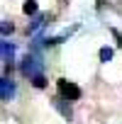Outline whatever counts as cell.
<instances>
[{
	"mask_svg": "<svg viewBox=\"0 0 122 124\" xmlns=\"http://www.w3.org/2000/svg\"><path fill=\"white\" fill-rule=\"evenodd\" d=\"M56 88H59V95L64 97V100H78V97H81V88H78L76 83L66 80V78H59Z\"/></svg>",
	"mask_w": 122,
	"mask_h": 124,
	"instance_id": "cell-1",
	"label": "cell"
},
{
	"mask_svg": "<svg viewBox=\"0 0 122 124\" xmlns=\"http://www.w3.org/2000/svg\"><path fill=\"white\" fill-rule=\"evenodd\" d=\"M20 71H22V76H29V78H34L37 73H42V61H39L37 56L27 54V56L22 58V66H20Z\"/></svg>",
	"mask_w": 122,
	"mask_h": 124,
	"instance_id": "cell-2",
	"label": "cell"
},
{
	"mask_svg": "<svg viewBox=\"0 0 122 124\" xmlns=\"http://www.w3.org/2000/svg\"><path fill=\"white\" fill-rule=\"evenodd\" d=\"M0 97H3V102H10L15 97V85H12V80L8 76L0 80Z\"/></svg>",
	"mask_w": 122,
	"mask_h": 124,
	"instance_id": "cell-3",
	"label": "cell"
},
{
	"mask_svg": "<svg viewBox=\"0 0 122 124\" xmlns=\"http://www.w3.org/2000/svg\"><path fill=\"white\" fill-rule=\"evenodd\" d=\"M0 51H3V63L10 66L12 58H15V49H12V44H10V41H3V44H0Z\"/></svg>",
	"mask_w": 122,
	"mask_h": 124,
	"instance_id": "cell-4",
	"label": "cell"
},
{
	"mask_svg": "<svg viewBox=\"0 0 122 124\" xmlns=\"http://www.w3.org/2000/svg\"><path fill=\"white\" fill-rule=\"evenodd\" d=\"M54 107H56V109H59L61 114H64L66 119H71V117H73V112H71V107H69V105L64 102V97H56V100H54Z\"/></svg>",
	"mask_w": 122,
	"mask_h": 124,
	"instance_id": "cell-5",
	"label": "cell"
},
{
	"mask_svg": "<svg viewBox=\"0 0 122 124\" xmlns=\"http://www.w3.org/2000/svg\"><path fill=\"white\" fill-rule=\"evenodd\" d=\"M22 12H25V15H37V0H25Z\"/></svg>",
	"mask_w": 122,
	"mask_h": 124,
	"instance_id": "cell-6",
	"label": "cell"
},
{
	"mask_svg": "<svg viewBox=\"0 0 122 124\" xmlns=\"http://www.w3.org/2000/svg\"><path fill=\"white\" fill-rule=\"evenodd\" d=\"M112 56H115V51H112L110 46H103V49H100V61H103V63L112 61Z\"/></svg>",
	"mask_w": 122,
	"mask_h": 124,
	"instance_id": "cell-7",
	"label": "cell"
},
{
	"mask_svg": "<svg viewBox=\"0 0 122 124\" xmlns=\"http://www.w3.org/2000/svg\"><path fill=\"white\" fill-rule=\"evenodd\" d=\"M46 17H49V15H37V17L32 20V24H29V32H37V29L44 24V20H46Z\"/></svg>",
	"mask_w": 122,
	"mask_h": 124,
	"instance_id": "cell-8",
	"label": "cell"
},
{
	"mask_svg": "<svg viewBox=\"0 0 122 124\" xmlns=\"http://www.w3.org/2000/svg\"><path fill=\"white\" fill-rule=\"evenodd\" d=\"M32 83H34V88H46V78H44L42 73H37V76L32 78Z\"/></svg>",
	"mask_w": 122,
	"mask_h": 124,
	"instance_id": "cell-9",
	"label": "cell"
},
{
	"mask_svg": "<svg viewBox=\"0 0 122 124\" xmlns=\"http://www.w3.org/2000/svg\"><path fill=\"white\" fill-rule=\"evenodd\" d=\"M0 29H3V37H8L15 27H12V22H8V20H3V24H0Z\"/></svg>",
	"mask_w": 122,
	"mask_h": 124,
	"instance_id": "cell-10",
	"label": "cell"
}]
</instances>
